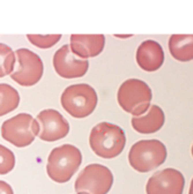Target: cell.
I'll return each mask as SVG.
<instances>
[{
    "mask_svg": "<svg viewBox=\"0 0 193 194\" xmlns=\"http://www.w3.org/2000/svg\"><path fill=\"white\" fill-rule=\"evenodd\" d=\"M89 144L91 150L98 157L111 159L123 151L125 134L119 125L101 122L90 131Z\"/></svg>",
    "mask_w": 193,
    "mask_h": 194,
    "instance_id": "cell-1",
    "label": "cell"
},
{
    "mask_svg": "<svg viewBox=\"0 0 193 194\" xmlns=\"http://www.w3.org/2000/svg\"><path fill=\"white\" fill-rule=\"evenodd\" d=\"M80 150L72 144H62L52 150L48 158L46 173L52 181L67 183L81 164Z\"/></svg>",
    "mask_w": 193,
    "mask_h": 194,
    "instance_id": "cell-2",
    "label": "cell"
},
{
    "mask_svg": "<svg viewBox=\"0 0 193 194\" xmlns=\"http://www.w3.org/2000/svg\"><path fill=\"white\" fill-rule=\"evenodd\" d=\"M153 93L148 84L140 79L125 80L117 91L119 105L133 116H141L150 107Z\"/></svg>",
    "mask_w": 193,
    "mask_h": 194,
    "instance_id": "cell-3",
    "label": "cell"
},
{
    "mask_svg": "<svg viewBox=\"0 0 193 194\" xmlns=\"http://www.w3.org/2000/svg\"><path fill=\"white\" fill-rule=\"evenodd\" d=\"M167 158L165 144L156 139L140 140L130 149L128 155L129 164L139 173H147L159 167Z\"/></svg>",
    "mask_w": 193,
    "mask_h": 194,
    "instance_id": "cell-4",
    "label": "cell"
},
{
    "mask_svg": "<svg viewBox=\"0 0 193 194\" xmlns=\"http://www.w3.org/2000/svg\"><path fill=\"white\" fill-rule=\"evenodd\" d=\"M97 94L88 84H76L67 87L61 95L64 111L76 118L90 115L97 105Z\"/></svg>",
    "mask_w": 193,
    "mask_h": 194,
    "instance_id": "cell-5",
    "label": "cell"
},
{
    "mask_svg": "<svg viewBox=\"0 0 193 194\" xmlns=\"http://www.w3.org/2000/svg\"><path fill=\"white\" fill-rule=\"evenodd\" d=\"M40 125L38 121L27 113H20L5 121L1 125L2 138L15 147H27L39 135Z\"/></svg>",
    "mask_w": 193,
    "mask_h": 194,
    "instance_id": "cell-6",
    "label": "cell"
},
{
    "mask_svg": "<svg viewBox=\"0 0 193 194\" xmlns=\"http://www.w3.org/2000/svg\"><path fill=\"white\" fill-rule=\"evenodd\" d=\"M113 185V174L106 166L90 164L78 175L75 182L77 194H107Z\"/></svg>",
    "mask_w": 193,
    "mask_h": 194,
    "instance_id": "cell-7",
    "label": "cell"
},
{
    "mask_svg": "<svg viewBox=\"0 0 193 194\" xmlns=\"http://www.w3.org/2000/svg\"><path fill=\"white\" fill-rule=\"evenodd\" d=\"M16 62L10 77L20 86H33L38 84L43 76V62L39 55L28 49H18L15 52Z\"/></svg>",
    "mask_w": 193,
    "mask_h": 194,
    "instance_id": "cell-8",
    "label": "cell"
},
{
    "mask_svg": "<svg viewBox=\"0 0 193 194\" xmlns=\"http://www.w3.org/2000/svg\"><path fill=\"white\" fill-rule=\"evenodd\" d=\"M185 178L180 170L165 168L155 173L146 184L147 194H183Z\"/></svg>",
    "mask_w": 193,
    "mask_h": 194,
    "instance_id": "cell-9",
    "label": "cell"
},
{
    "mask_svg": "<svg viewBox=\"0 0 193 194\" xmlns=\"http://www.w3.org/2000/svg\"><path fill=\"white\" fill-rule=\"evenodd\" d=\"M53 67L60 77L72 79L83 77L87 72L89 63L74 54L70 45H63L54 53Z\"/></svg>",
    "mask_w": 193,
    "mask_h": 194,
    "instance_id": "cell-10",
    "label": "cell"
},
{
    "mask_svg": "<svg viewBox=\"0 0 193 194\" xmlns=\"http://www.w3.org/2000/svg\"><path fill=\"white\" fill-rule=\"evenodd\" d=\"M40 125L39 138L44 141H57L69 133L68 121L55 110H44L36 117Z\"/></svg>",
    "mask_w": 193,
    "mask_h": 194,
    "instance_id": "cell-11",
    "label": "cell"
},
{
    "mask_svg": "<svg viewBox=\"0 0 193 194\" xmlns=\"http://www.w3.org/2000/svg\"><path fill=\"white\" fill-rule=\"evenodd\" d=\"M105 36L102 34H72L70 36V49L78 58L87 60L88 58L97 56L103 51Z\"/></svg>",
    "mask_w": 193,
    "mask_h": 194,
    "instance_id": "cell-12",
    "label": "cell"
},
{
    "mask_svg": "<svg viewBox=\"0 0 193 194\" xmlns=\"http://www.w3.org/2000/svg\"><path fill=\"white\" fill-rule=\"evenodd\" d=\"M137 63L145 71L153 72L158 70L165 60V54L162 45L154 39L143 41L137 49Z\"/></svg>",
    "mask_w": 193,
    "mask_h": 194,
    "instance_id": "cell-13",
    "label": "cell"
},
{
    "mask_svg": "<svg viewBox=\"0 0 193 194\" xmlns=\"http://www.w3.org/2000/svg\"><path fill=\"white\" fill-rule=\"evenodd\" d=\"M165 123V114L157 105H150L149 110L141 116H133L131 124L137 132L142 134L155 133L163 128Z\"/></svg>",
    "mask_w": 193,
    "mask_h": 194,
    "instance_id": "cell-14",
    "label": "cell"
},
{
    "mask_svg": "<svg viewBox=\"0 0 193 194\" xmlns=\"http://www.w3.org/2000/svg\"><path fill=\"white\" fill-rule=\"evenodd\" d=\"M172 56L181 62L193 60V34H173L168 41Z\"/></svg>",
    "mask_w": 193,
    "mask_h": 194,
    "instance_id": "cell-15",
    "label": "cell"
},
{
    "mask_svg": "<svg viewBox=\"0 0 193 194\" xmlns=\"http://www.w3.org/2000/svg\"><path fill=\"white\" fill-rule=\"evenodd\" d=\"M19 105V94L13 86L0 84V116H3Z\"/></svg>",
    "mask_w": 193,
    "mask_h": 194,
    "instance_id": "cell-16",
    "label": "cell"
},
{
    "mask_svg": "<svg viewBox=\"0 0 193 194\" xmlns=\"http://www.w3.org/2000/svg\"><path fill=\"white\" fill-rule=\"evenodd\" d=\"M16 65V54L8 45L0 43V78L12 75Z\"/></svg>",
    "mask_w": 193,
    "mask_h": 194,
    "instance_id": "cell-17",
    "label": "cell"
},
{
    "mask_svg": "<svg viewBox=\"0 0 193 194\" xmlns=\"http://www.w3.org/2000/svg\"><path fill=\"white\" fill-rule=\"evenodd\" d=\"M27 39L28 41L38 46L40 49H49L53 45H55L60 39H61V35L60 34H55V35H34V34H28L27 35Z\"/></svg>",
    "mask_w": 193,
    "mask_h": 194,
    "instance_id": "cell-18",
    "label": "cell"
},
{
    "mask_svg": "<svg viewBox=\"0 0 193 194\" xmlns=\"http://www.w3.org/2000/svg\"><path fill=\"white\" fill-rule=\"evenodd\" d=\"M15 166V155L7 147L0 144V175L8 174Z\"/></svg>",
    "mask_w": 193,
    "mask_h": 194,
    "instance_id": "cell-19",
    "label": "cell"
},
{
    "mask_svg": "<svg viewBox=\"0 0 193 194\" xmlns=\"http://www.w3.org/2000/svg\"><path fill=\"white\" fill-rule=\"evenodd\" d=\"M0 194H14L12 186L3 181H0Z\"/></svg>",
    "mask_w": 193,
    "mask_h": 194,
    "instance_id": "cell-20",
    "label": "cell"
},
{
    "mask_svg": "<svg viewBox=\"0 0 193 194\" xmlns=\"http://www.w3.org/2000/svg\"><path fill=\"white\" fill-rule=\"evenodd\" d=\"M115 36L116 37H121V39H127V37H131L132 35L131 34H127V35H119V34H116Z\"/></svg>",
    "mask_w": 193,
    "mask_h": 194,
    "instance_id": "cell-21",
    "label": "cell"
},
{
    "mask_svg": "<svg viewBox=\"0 0 193 194\" xmlns=\"http://www.w3.org/2000/svg\"><path fill=\"white\" fill-rule=\"evenodd\" d=\"M189 194H193V178L191 181V185H190V190H189Z\"/></svg>",
    "mask_w": 193,
    "mask_h": 194,
    "instance_id": "cell-22",
    "label": "cell"
},
{
    "mask_svg": "<svg viewBox=\"0 0 193 194\" xmlns=\"http://www.w3.org/2000/svg\"><path fill=\"white\" fill-rule=\"evenodd\" d=\"M191 152H192V156H193V146H192V148H191Z\"/></svg>",
    "mask_w": 193,
    "mask_h": 194,
    "instance_id": "cell-23",
    "label": "cell"
}]
</instances>
